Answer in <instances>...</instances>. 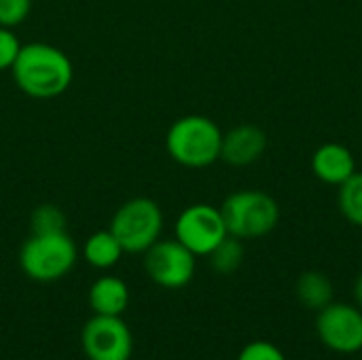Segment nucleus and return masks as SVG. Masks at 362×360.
Listing matches in <instances>:
<instances>
[{"label": "nucleus", "instance_id": "nucleus-5", "mask_svg": "<svg viewBox=\"0 0 362 360\" xmlns=\"http://www.w3.org/2000/svg\"><path fill=\"white\" fill-rule=\"evenodd\" d=\"M110 231L119 240L123 252L144 255L157 240H161L163 212L157 202L134 197L112 214Z\"/></svg>", "mask_w": 362, "mask_h": 360}, {"label": "nucleus", "instance_id": "nucleus-13", "mask_svg": "<svg viewBox=\"0 0 362 360\" xmlns=\"http://www.w3.org/2000/svg\"><path fill=\"white\" fill-rule=\"evenodd\" d=\"M295 293L303 308H308L312 312H320L322 308H327L333 301L335 289H333L331 278L325 276L322 272H303L297 278Z\"/></svg>", "mask_w": 362, "mask_h": 360}, {"label": "nucleus", "instance_id": "nucleus-19", "mask_svg": "<svg viewBox=\"0 0 362 360\" xmlns=\"http://www.w3.org/2000/svg\"><path fill=\"white\" fill-rule=\"evenodd\" d=\"M238 360H288L284 356V352L272 344V342H250L242 348V352L238 354Z\"/></svg>", "mask_w": 362, "mask_h": 360}, {"label": "nucleus", "instance_id": "nucleus-2", "mask_svg": "<svg viewBox=\"0 0 362 360\" xmlns=\"http://www.w3.org/2000/svg\"><path fill=\"white\" fill-rule=\"evenodd\" d=\"M223 132L221 127L204 115H187L172 123L165 136L168 155L193 170H202L221 159Z\"/></svg>", "mask_w": 362, "mask_h": 360}, {"label": "nucleus", "instance_id": "nucleus-8", "mask_svg": "<svg viewBox=\"0 0 362 360\" xmlns=\"http://www.w3.org/2000/svg\"><path fill=\"white\" fill-rule=\"evenodd\" d=\"M81 348L89 360H129L134 335L121 316H91L81 331Z\"/></svg>", "mask_w": 362, "mask_h": 360}, {"label": "nucleus", "instance_id": "nucleus-18", "mask_svg": "<svg viewBox=\"0 0 362 360\" xmlns=\"http://www.w3.org/2000/svg\"><path fill=\"white\" fill-rule=\"evenodd\" d=\"M32 11V0H0V25L17 28L21 25Z\"/></svg>", "mask_w": 362, "mask_h": 360}, {"label": "nucleus", "instance_id": "nucleus-9", "mask_svg": "<svg viewBox=\"0 0 362 360\" xmlns=\"http://www.w3.org/2000/svg\"><path fill=\"white\" fill-rule=\"evenodd\" d=\"M316 333L325 348L337 354L362 350V310L352 303L331 301L316 316Z\"/></svg>", "mask_w": 362, "mask_h": 360}, {"label": "nucleus", "instance_id": "nucleus-10", "mask_svg": "<svg viewBox=\"0 0 362 360\" xmlns=\"http://www.w3.org/2000/svg\"><path fill=\"white\" fill-rule=\"evenodd\" d=\"M265 149H267V134L261 127L246 123L223 134L221 159L233 168H246L259 161Z\"/></svg>", "mask_w": 362, "mask_h": 360}, {"label": "nucleus", "instance_id": "nucleus-14", "mask_svg": "<svg viewBox=\"0 0 362 360\" xmlns=\"http://www.w3.org/2000/svg\"><path fill=\"white\" fill-rule=\"evenodd\" d=\"M123 255L125 252H123L119 240L112 236L110 229L95 231L85 242V261L91 267H95V269H110V267H115L121 261Z\"/></svg>", "mask_w": 362, "mask_h": 360}, {"label": "nucleus", "instance_id": "nucleus-11", "mask_svg": "<svg viewBox=\"0 0 362 360\" xmlns=\"http://www.w3.org/2000/svg\"><path fill=\"white\" fill-rule=\"evenodd\" d=\"M312 172L325 185L339 187L356 172V159L348 146L337 142H327L314 151Z\"/></svg>", "mask_w": 362, "mask_h": 360}, {"label": "nucleus", "instance_id": "nucleus-17", "mask_svg": "<svg viewBox=\"0 0 362 360\" xmlns=\"http://www.w3.org/2000/svg\"><path fill=\"white\" fill-rule=\"evenodd\" d=\"M30 229H32V233H64L66 231V214L53 204H42L32 212Z\"/></svg>", "mask_w": 362, "mask_h": 360}, {"label": "nucleus", "instance_id": "nucleus-15", "mask_svg": "<svg viewBox=\"0 0 362 360\" xmlns=\"http://www.w3.org/2000/svg\"><path fill=\"white\" fill-rule=\"evenodd\" d=\"M337 206L348 223L362 227V172L356 170L346 182L339 185Z\"/></svg>", "mask_w": 362, "mask_h": 360}, {"label": "nucleus", "instance_id": "nucleus-1", "mask_svg": "<svg viewBox=\"0 0 362 360\" xmlns=\"http://www.w3.org/2000/svg\"><path fill=\"white\" fill-rule=\"evenodd\" d=\"M11 72L19 91L34 100L59 98L70 89L74 79L70 57L49 42L21 45Z\"/></svg>", "mask_w": 362, "mask_h": 360}, {"label": "nucleus", "instance_id": "nucleus-12", "mask_svg": "<svg viewBox=\"0 0 362 360\" xmlns=\"http://www.w3.org/2000/svg\"><path fill=\"white\" fill-rule=\"evenodd\" d=\"M89 306L100 316H121L129 306V289L117 276H102L89 289Z\"/></svg>", "mask_w": 362, "mask_h": 360}, {"label": "nucleus", "instance_id": "nucleus-6", "mask_svg": "<svg viewBox=\"0 0 362 360\" xmlns=\"http://www.w3.org/2000/svg\"><path fill=\"white\" fill-rule=\"evenodd\" d=\"M174 233L195 257H208L229 236L221 208L210 204H193L185 208L176 219Z\"/></svg>", "mask_w": 362, "mask_h": 360}, {"label": "nucleus", "instance_id": "nucleus-20", "mask_svg": "<svg viewBox=\"0 0 362 360\" xmlns=\"http://www.w3.org/2000/svg\"><path fill=\"white\" fill-rule=\"evenodd\" d=\"M19 49H21V42L15 36V32L11 28L0 25V70H11L13 68Z\"/></svg>", "mask_w": 362, "mask_h": 360}, {"label": "nucleus", "instance_id": "nucleus-21", "mask_svg": "<svg viewBox=\"0 0 362 360\" xmlns=\"http://www.w3.org/2000/svg\"><path fill=\"white\" fill-rule=\"evenodd\" d=\"M354 299H356V306L362 310V274L356 278V284H354Z\"/></svg>", "mask_w": 362, "mask_h": 360}, {"label": "nucleus", "instance_id": "nucleus-16", "mask_svg": "<svg viewBox=\"0 0 362 360\" xmlns=\"http://www.w3.org/2000/svg\"><path fill=\"white\" fill-rule=\"evenodd\" d=\"M244 244H242V240H238V238H233V236H227L210 255H208V259H210V265H212V269L214 272H218V274H233V272H238L240 269V265L244 263Z\"/></svg>", "mask_w": 362, "mask_h": 360}, {"label": "nucleus", "instance_id": "nucleus-7", "mask_svg": "<svg viewBox=\"0 0 362 360\" xmlns=\"http://www.w3.org/2000/svg\"><path fill=\"white\" fill-rule=\"evenodd\" d=\"M195 255L176 238L157 240L144 252V272L161 289H185L195 276Z\"/></svg>", "mask_w": 362, "mask_h": 360}, {"label": "nucleus", "instance_id": "nucleus-4", "mask_svg": "<svg viewBox=\"0 0 362 360\" xmlns=\"http://www.w3.org/2000/svg\"><path fill=\"white\" fill-rule=\"evenodd\" d=\"M78 259L74 240L64 233H32L21 250V272L34 282H55L72 272Z\"/></svg>", "mask_w": 362, "mask_h": 360}, {"label": "nucleus", "instance_id": "nucleus-3", "mask_svg": "<svg viewBox=\"0 0 362 360\" xmlns=\"http://www.w3.org/2000/svg\"><path fill=\"white\" fill-rule=\"evenodd\" d=\"M221 214L227 233L238 240H257L269 236L280 223L278 202L257 189H242L231 193L223 206Z\"/></svg>", "mask_w": 362, "mask_h": 360}]
</instances>
